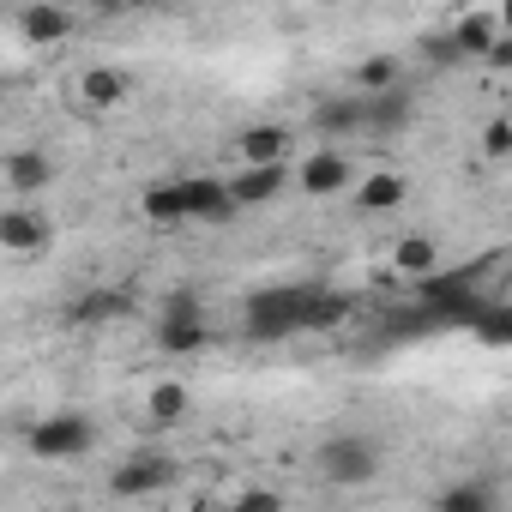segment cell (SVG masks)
Returning a JSON list of instances; mask_svg holds the SVG:
<instances>
[{
    "label": "cell",
    "mask_w": 512,
    "mask_h": 512,
    "mask_svg": "<svg viewBox=\"0 0 512 512\" xmlns=\"http://www.w3.org/2000/svg\"><path fill=\"white\" fill-rule=\"evenodd\" d=\"M25 440H31V452H37V458L61 464V458H85V452L97 446V428H91L79 410H61V416H43Z\"/></svg>",
    "instance_id": "cell-5"
},
{
    "label": "cell",
    "mask_w": 512,
    "mask_h": 512,
    "mask_svg": "<svg viewBox=\"0 0 512 512\" xmlns=\"http://www.w3.org/2000/svg\"><path fill=\"white\" fill-rule=\"evenodd\" d=\"M266 506H278L272 488H247V494H241V512H266Z\"/></svg>",
    "instance_id": "cell-30"
},
{
    "label": "cell",
    "mask_w": 512,
    "mask_h": 512,
    "mask_svg": "<svg viewBox=\"0 0 512 512\" xmlns=\"http://www.w3.org/2000/svg\"><path fill=\"white\" fill-rule=\"evenodd\" d=\"M482 272L488 266H458V272H428L422 278V302L434 308V320L440 326H464L470 332V320L482 314Z\"/></svg>",
    "instance_id": "cell-2"
},
{
    "label": "cell",
    "mask_w": 512,
    "mask_h": 512,
    "mask_svg": "<svg viewBox=\"0 0 512 512\" xmlns=\"http://www.w3.org/2000/svg\"><path fill=\"white\" fill-rule=\"evenodd\" d=\"M350 314H356V302H350V296L320 290V302H314V314H308V332H332V326H344Z\"/></svg>",
    "instance_id": "cell-26"
},
{
    "label": "cell",
    "mask_w": 512,
    "mask_h": 512,
    "mask_svg": "<svg viewBox=\"0 0 512 512\" xmlns=\"http://www.w3.org/2000/svg\"><path fill=\"white\" fill-rule=\"evenodd\" d=\"M169 482H175V464H169L163 452H133L127 464H115V470H109V488H115L121 500L157 494V488H169Z\"/></svg>",
    "instance_id": "cell-6"
},
{
    "label": "cell",
    "mask_w": 512,
    "mask_h": 512,
    "mask_svg": "<svg viewBox=\"0 0 512 512\" xmlns=\"http://www.w3.org/2000/svg\"><path fill=\"white\" fill-rule=\"evenodd\" d=\"M452 37H458V49H464L470 61H488V49H494V37H500V13H464V19L452 25Z\"/></svg>",
    "instance_id": "cell-17"
},
{
    "label": "cell",
    "mask_w": 512,
    "mask_h": 512,
    "mask_svg": "<svg viewBox=\"0 0 512 512\" xmlns=\"http://www.w3.org/2000/svg\"><path fill=\"white\" fill-rule=\"evenodd\" d=\"M392 85H404L398 55H368V61L356 67V91H392Z\"/></svg>",
    "instance_id": "cell-23"
},
{
    "label": "cell",
    "mask_w": 512,
    "mask_h": 512,
    "mask_svg": "<svg viewBox=\"0 0 512 512\" xmlns=\"http://www.w3.org/2000/svg\"><path fill=\"white\" fill-rule=\"evenodd\" d=\"M235 151H241V163H278V157H290V127H272V121L241 127Z\"/></svg>",
    "instance_id": "cell-13"
},
{
    "label": "cell",
    "mask_w": 512,
    "mask_h": 512,
    "mask_svg": "<svg viewBox=\"0 0 512 512\" xmlns=\"http://www.w3.org/2000/svg\"><path fill=\"white\" fill-rule=\"evenodd\" d=\"M49 241H55V223H49L43 211L13 205L7 217H0V247H7V253H37V247H49Z\"/></svg>",
    "instance_id": "cell-9"
},
{
    "label": "cell",
    "mask_w": 512,
    "mask_h": 512,
    "mask_svg": "<svg viewBox=\"0 0 512 512\" xmlns=\"http://www.w3.org/2000/svg\"><path fill=\"white\" fill-rule=\"evenodd\" d=\"M356 205H362V211H392V205H404V175H368V181L356 187Z\"/></svg>",
    "instance_id": "cell-22"
},
{
    "label": "cell",
    "mask_w": 512,
    "mask_h": 512,
    "mask_svg": "<svg viewBox=\"0 0 512 512\" xmlns=\"http://www.w3.org/2000/svg\"><path fill=\"white\" fill-rule=\"evenodd\" d=\"M127 97V79L115 73V67H97V73H85V103L91 109H115Z\"/></svg>",
    "instance_id": "cell-25"
},
{
    "label": "cell",
    "mask_w": 512,
    "mask_h": 512,
    "mask_svg": "<svg viewBox=\"0 0 512 512\" xmlns=\"http://www.w3.org/2000/svg\"><path fill=\"white\" fill-rule=\"evenodd\" d=\"M314 127L320 133H368V91H356V97H320L314 103Z\"/></svg>",
    "instance_id": "cell-12"
},
{
    "label": "cell",
    "mask_w": 512,
    "mask_h": 512,
    "mask_svg": "<svg viewBox=\"0 0 512 512\" xmlns=\"http://www.w3.org/2000/svg\"><path fill=\"white\" fill-rule=\"evenodd\" d=\"M145 223H157V229L187 223V187H181V181H157V187H145Z\"/></svg>",
    "instance_id": "cell-16"
},
{
    "label": "cell",
    "mask_w": 512,
    "mask_h": 512,
    "mask_svg": "<svg viewBox=\"0 0 512 512\" xmlns=\"http://www.w3.org/2000/svg\"><path fill=\"white\" fill-rule=\"evenodd\" d=\"M193 410V392L181 386V380H163V386H151L145 392V416L157 422V428H169V422H181Z\"/></svg>",
    "instance_id": "cell-18"
},
{
    "label": "cell",
    "mask_w": 512,
    "mask_h": 512,
    "mask_svg": "<svg viewBox=\"0 0 512 512\" xmlns=\"http://www.w3.org/2000/svg\"><path fill=\"white\" fill-rule=\"evenodd\" d=\"M284 181H290V157H278V163H241V175L229 187H235V205H266V199L284 193Z\"/></svg>",
    "instance_id": "cell-8"
},
{
    "label": "cell",
    "mask_w": 512,
    "mask_h": 512,
    "mask_svg": "<svg viewBox=\"0 0 512 512\" xmlns=\"http://www.w3.org/2000/svg\"><path fill=\"white\" fill-rule=\"evenodd\" d=\"M205 308H199V296L193 290H175L169 302H163V314H157V350L163 356H199L205 350Z\"/></svg>",
    "instance_id": "cell-3"
},
{
    "label": "cell",
    "mask_w": 512,
    "mask_h": 512,
    "mask_svg": "<svg viewBox=\"0 0 512 512\" xmlns=\"http://www.w3.org/2000/svg\"><path fill=\"white\" fill-rule=\"evenodd\" d=\"M55 181V157L49 151H13L7 157V187L13 193H43Z\"/></svg>",
    "instance_id": "cell-14"
},
{
    "label": "cell",
    "mask_w": 512,
    "mask_h": 512,
    "mask_svg": "<svg viewBox=\"0 0 512 512\" xmlns=\"http://www.w3.org/2000/svg\"><path fill=\"white\" fill-rule=\"evenodd\" d=\"M422 55H428L434 67H464V61H470V55L458 49V37H452V25H446V31H434V37H422Z\"/></svg>",
    "instance_id": "cell-27"
},
{
    "label": "cell",
    "mask_w": 512,
    "mask_h": 512,
    "mask_svg": "<svg viewBox=\"0 0 512 512\" xmlns=\"http://www.w3.org/2000/svg\"><path fill=\"white\" fill-rule=\"evenodd\" d=\"M19 31H25L31 43H61V37H73V13H67V7H49V0H37V7L19 13Z\"/></svg>",
    "instance_id": "cell-15"
},
{
    "label": "cell",
    "mask_w": 512,
    "mask_h": 512,
    "mask_svg": "<svg viewBox=\"0 0 512 512\" xmlns=\"http://www.w3.org/2000/svg\"><path fill=\"white\" fill-rule=\"evenodd\" d=\"M494 13H500V31H512V0H500Z\"/></svg>",
    "instance_id": "cell-32"
},
{
    "label": "cell",
    "mask_w": 512,
    "mask_h": 512,
    "mask_svg": "<svg viewBox=\"0 0 512 512\" xmlns=\"http://www.w3.org/2000/svg\"><path fill=\"white\" fill-rule=\"evenodd\" d=\"M296 181H302V193H314V199L344 193V187H350V157H344V151H314V157L296 169Z\"/></svg>",
    "instance_id": "cell-10"
},
{
    "label": "cell",
    "mask_w": 512,
    "mask_h": 512,
    "mask_svg": "<svg viewBox=\"0 0 512 512\" xmlns=\"http://www.w3.org/2000/svg\"><path fill=\"white\" fill-rule=\"evenodd\" d=\"M434 506H440V512H488V506H500V488H494V482H482V476H470V482L446 488Z\"/></svg>",
    "instance_id": "cell-20"
},
{
    "label": "cell",
    "mask_w": 512,
    "mask_h": 512,
    "mask_svg": "<svg viewBox=\"0 0 512 512\" xmlns=\"http://www.w3.org/2000/svg\"><path fill=\"white\" fill-rule=\"evenodd\" d=\"M181 187H187V223H229L241 211L223 175H181Z\"/></svg>",
    "instance_id": "cell-7"
},
{
    "label": "cell",
    "mask_w": 512,
    "mask_h": 512,
    "mask_svg": "<svg viewBox=\"0 0 512 512\" xmlns=\"http://www.w3.org/2000/svg\"><path fill=\"white\" fill-rule=\"evenodd\" d=\"M416 115V97L410 85H392V91H368V133H404Z\"/></svg>",
    "instance_id": "cell-11"
},
{
    "label": "cell",
    "mask_w": 512,
    "mask_h": 512,
    "mask_svg": "<svg viewBox=\"0 0 512 512\" xmlns=\"http://www.w3.org/2000/svg\"><path fill=\"white\" fill-rule=\"evenodd\" d=\"M85 7H91V13H139L145 0H85Z\"/></svg>",
    "instance_id": "cell-31"
},
{
    "label": "cell",
    "mask_w": 512,
    "mask_h": 512,
    "mask_svg": "<svg viewBox=\"0 0 512 512\" xmlns=\"http://www.w3.org/2000/svg\"><path fill=\"white\" fill-rule=\"evenodd\" d=\"M121 314H133V302H127V296H109V290H97V296H85V302L73 308L79 326H109V320H121Z\"/></svg>",
    "instance_id": "cell-24"
},
{
    "label": "cell",
    "mask_w": 512,
    "mask_h": 512,
    "mask_svg": "<svg viewBox=\"0 0 512 512\" xmlns=\"http://www.w3.org/2000/svg\"><path fill=\"white\" fill-rule=\"evenodd\" d=\"M482 157H512V121H488V133H482Z\"/></svg>",
    "instance_id": "cell-28"
},
{
    "label": "cell",
    "mask_w": 512,
    "mask_h": 512,
    "mask_svg": "<svg viewBox=\"0 0 512 512\" xmlns=\"http://www.w3.org/2000/svg\"><path fill=\"white\" fill-rule=\"evenodd\" d=\"M314 302H320V284H272V290H253L247 308H241V326H247L253 344H278V338L308 332Z\"/></svg>",
    "instance_id": "cell-1"
},
{
    "label": "cell",
    "mask_w": 512,
    "mask_h": 512,
    "mask_svg": "<svg viewBox=\"0 0 512 512\" xmlns=\"http://www.w3.org/2000/svg\"><path fill=\"white\" fill-rule=\"evenodd\" d=\"M434 260H440V253H434V241H428V235H404V241L392 247V272H416V278H428V272H434Z\"/></svg>",
    "instance_id": "cell-21"
},
{
    "label": "cell",
    "mask_w": 512,
    "mask_h": 512,
    "mask_svg": "<svg viewBox=\"0 0 512 512\" xmlns=\"http://www.w3.org/2000/svg\"><path fill=\"white\" fill-rule=\"evenodd\" d=\"M488 67H500V73L512 67V31H500V37H494V49H488Z\"/></svg>",
    "instance_id": "cell-29"
},
{
    "label": "cell",
    "mask_w": 512,
    "mask_h": 512,
    "mask_svg": "<svg viewBox=\"0 0 512 512\" xmlns=\"http://www.w3.org/2000/svg\"><path fill=\"white\" fill-rule=\"evenodd\" d=\"M314 464H320L326 482H338V488H362V482H374V470H380V446H374L368 434H338V440L320 446Z\"/></svg>",
    "instance_id": "cell-4"
},
{
    "label": "cell",
    "mask_w": 512,
    "mask_h": 512,
    "mask_svg": "<svg viewBox=\"0 0 512 512\" xmlns=\"http://www.w3.org/2000/svg\"><path fill=\"white\" fill-rule=\"evenodd\" d=\"M470 338L488 350H512V302H482V314L470 320Z\"/></svg>",
    "instance_id": "cell-19"
}]
</instances>
